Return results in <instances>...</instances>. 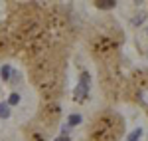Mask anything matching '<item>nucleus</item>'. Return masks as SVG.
I'll return each instance as SVG.
<instances>
[{"instance_id":"nucleus-4","label":"nucleus","mask_w":148,"mask_h":141,"mask_svg":"<svg viewBox=\"0 0 148 141\" xmlns=\"http://www.w3.org/2000/svg\"><path fill=\"white\" fill-rule=\"evenodd\" d=\"M81 121H83V117L79 113H71V115H67V127H75V125H79Z\"/></svg>"},{"instance_id":"nucleus-8","label":"nucleus","mask_w":148,"mask_h":141,"mask_svg":"<svg viewBox=\"0 0 148 141\" xmlns=\"http://www.w3.org/2000/svg\"><path fill=\"white\" fill-rule=\"evenodd\" d=\"M140 135H142V129H140V127H136V129L128 135V141H140Z\"/></svg>"},{"instance_id":"nucleus-11","label":"nucleus","mask_w":148,"mask_h":141,"mask_svg":"<svg viewBox=\"0 0 148 141\" xmlns=\"http://www.w3.org/2000/svg\"><path fill=\"white\" fill-rule=\"evenodd\" d=\"M146 34H148V30H146Z\"/></svg>"},{"instance_id":"nucleus-3","label":"nucleus","mask_w":148,"mask_h":141,"mask_svg":"<svg viewBox=\"0 0 148 141\" xmlns=\"http://www.w3.org/2000/svg\"><path fill=\"white\" fill-rule=\"evenodd\" d=\"M12 68L8 64H4V66H0V78H2V82H10L12 80Z\"/></svg>"},{"instance_id":"nucleus-9","label":"nucleus","mask_w":148,"mask_h":141,"mask_svg":"<svg viewBox=\"0 0 148 141\" xmlns=\"http://www.w3.org/2000/svg\"><path fill=\"white\" fill-rule=\"evenodd\" d=\"M138 97H140V103L144 107H148V90H142V92L138 94Z\"/></svg>"},{"instance_id":"nucleus-1","label":"nucleus","mask_w":148,"mask_h":141,"mask_svg":"<svg viewBox=\"0 0 148 141\" xmlns=\"http://www.w3.org/2000/svg\"><path fill=\"white\" fill-rule=\"evenodd\" d=\"M89 85H91V76L89 74H83L79 83H77V88H75V92H73V99L75 101H83L89 95Z\"/></svg>"},{"instance_id":"nucleus-6","label":"nucleus","mask_w":148,"mask_h":141,"mask_svg":"<svg viewBox=\"0 0 148 141\" xmlns=\"http://www.w3.org/2000/svg\"><path fill=\"white\" fill-rule=\"evenodd\" d=\"M8 117H10V106L6 101H2L0 103V119H8Z\"/></svg>"},{"instance_id":"nucleus-7","label":"nucleus","mask_w":148,"mask_h":141,"mask_svg":"<svg viewBox=\"0 0 148 141\" xmlns=\"http://www.w3.org/2000/svg\"><path fill=\"white\" fill-rule=\"evenodd\" d=\"M6 103H8V106H18V103H20V94H16V92H14V94H10V97H8V101H6Z\"/></svg>"},{"instance_id":"nucleus-10","label":"nucleus","mask_w":148,"mask_h":141,"mask_svg":"<svg viewBox=\"0 0 148 141\" xmlns=\"http://www.w3.org/2000/svg\"><path fill=\"white\" fill-rule=\"evenodd\" d=\"M53 141H71V139H69V135H67V133H61V135H59V137H56Z\"/></svg>"},{"instance_id":"nucleus-2","label":"nucleus","mask_w":148,"mask_h":141,"mask_svg":"<svg viewBox=\"0 0 148 141\" xmlns=\"http://www.w3.org/2000/svg\"><path fill=\"white\" fill-rule=\"evenodd\" d=\"M95 6L99 10H113V8H116V2L114 0H97Z\"/></svg>"},{"instance_id":"nucleus-5","label":"nucleus","mask_w":148,"mask_h":141,"mask_svg":"<svg viewBox=\"0 0 148 141\" xmlns=\"http://www.w3.org/2000/svg\"><path fill=\"white\" fill-rule=\"evenodd\" d=\"M144 20H146V12L140 10L136 16H134V18H130V26H140V24L144 22Z\"/></svg>"}]
</instances>
